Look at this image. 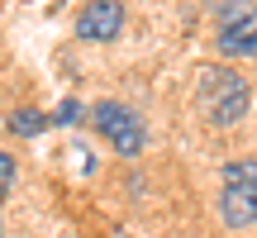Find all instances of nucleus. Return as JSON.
<instances>
[{
    "label": "nucleus",
    "instance_id": "1",
    "mask_svg": "<svg viewBox=\"0 0 257 238\" xmlns=\"http://www.w3.org/2000/svg\"><path fill=\"white\" fill-rule=\"evenodd\" d=\"M195 105H200V114L210 119L214 129H229V124H238V119L248 114L252 91L229 67H200V72H195Z\"/></svg>",
    "mask_w": 257,
    "mask_h": 238
},
{
    "label": "nucleus",
    "instance_id": "2",
    "mask_svg": "<svg viewBox=\"0 0 257 238\" xmlns=\"http://www.w3.org/2000/svg\"><path fill=\"white\" fill-rule=\"evenodd\" d=\"M219 219L229 224V229H248V224H257V162H252V157H233V162L224 167Z\"/></svg>",
    "mask_w": 257,
    "mask_h": 238
},
{
    "label": "nucleus",
    "instance_id": "3",
    "mask_svg": "<svg viewBox=\"0 0 257 238\" xmlns=\"http://www.w3.org/2000/svg\"><path fill=\"white\" fill-rule=\"evenodd\" d=\"M91 124L100 129V138L114 148L119 157H138L143 153V143H148V129H143V119H138L128 105H114V100H100L91 110Z\"/></svg>",
    "mask_w": 257,
    "mask_h": 238
},
{
    "label": "nucleus",
    "instance_id": "4",
    "mask_svg": "<svg viewBox=\"0 0 257 238\" xmlns=\"http://www.w3.org/2000/svg\"><path fill=\"white\" fill-rule=\"evenodd\" d=\"M119 29H124V5L119 0H91L76 15V38L81 43H114Z\"/></svg>",
    "mask_w": 257,
    "mask_h": 238
},
{
    "label": "nucleus",
    "instance_id": "5",
    "mask_svg": "<svg viewBox=\"0 0 257 238\" xmlns=\"http://www.w3.org/2000/svg\"><path fill=\"white\" fill-rule=\"evenodd\" d=\"M214 48H219L224 57H257V5L243 10V15H233V19H224Z\"/></svg>",
    "mask_w": 257,
    "mask_h": 238
},
{
    "label": "nucleus",
    "instance_id": "6",
    "mask_svg": "<svg viewBox=\"0 0 257 238\" xmlns=\"http://www.w3.org/2000/svg\"><path fill=\"white\" fill-rule=\"evenodd\" d=\"M48 124H53V114H43V110H15L10 114V134L15 138H34V134H43Z\"/></svg>",
    "mask_w": 257,
    "mask_h": 238
},
{
    "label": "nucleus",
    "instance_id": "7",
    "mask_svg": "<svg viewBox=\"0 0 257 238\" xmlns=\"http://www.w3.org/2000/svg\"><path fill=\"white\" fill-rule=\"evenodd\" d=\"M205 5H210L214 15H219V24H224V19H233V15H243V10H252L257 0H205Z\"/></svg>",
    "mask_w": 257,
    "mask_h": 238
},
{
    "label": "nucleus",
    "instance_id": "8",
    "mask_svg": "<svg viewBox=\"0 0 257 238\" xmlns=\"http://www.w3.org/2000/svg\"><path fill=\"white\" fill-rule=\"evenodd\" d=\"M15 176H19L15 157H10V153H0V200H5V195H10V186H15Z\"/></svg>",
    "mask_w": 257,
    "mask_h": 238
},
{
    "label": "nucleus",
    "instance_id": "9",
    "mask_svg": "<svg viewBox=\"0 0 257 238\" xmlns=\"http://www.w3.org/2000/svg\"><path fill=\"white\" fill-rule=\"evenodd\" d=\"M81 114H86V110H81L76 100H62V105H57V114H53V124H76Z\"/></svg>",
    "mask_w": 257,
    "mask_h": 238
}]
</instances>
